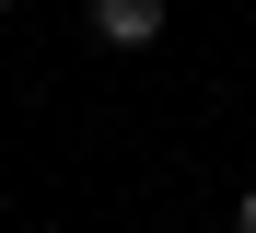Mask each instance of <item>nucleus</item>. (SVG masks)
Returning a JSON list of instances; mask_svg holds the SVG:
<instances>
[{"label":"nucleus","mask_w":256,"mask_h":233,"mask_svg":"<svg viewBox=\"0 0 256 233\" xmlns=\"http://www.w3.org/2000/svg\"><path fill=\"white\" fill-rule=\"evenodd\" d=\"M82 35H94V47H152V35H163V0H94Z\"/></svg>","instance_id":"obj_1"},{"label":"nucleus","mask_w":256,"mask_h":233,"mask_svg":"<svg viewBox=\"0 0 256 233\" xmlns=\"http://www.w3.org/2000/svg\"><path fill=\"white\" fill-rule=\"evenodd\" d=\"M233 233H256V186H244V198H233Z\"/></svg>","instance_id":"obj_2"}]
</instances>
